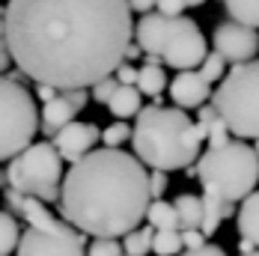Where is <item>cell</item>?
Wrapping results in <instances>:
<instances>
[{
	"label": "cell",
	"instance_id": "1",
	"mask_svg": "<svg viewBox=\"0 0 259 256\" xmlns=\"http://www.w3.org/2000/svg\"><path fill=\"white\" fill-rule=\"evenodd\" d=\"M3 15L12 63L60 93L116 75L134 36L128 0H9Z\"/></svg>",
	"mask_w": 259,
	"mask_h": 256
},
{
	"label": "cell",
	"instance_id": "2",
	"mask_svg": "<svg viewBox=\"0 0 259 256\" xmlns=\"http://www.w3.org/2000/svg\"><path fill=\"white\" fill-rule=\"evenodd\" d=\"M152 203L146 164L122 149H93L69 167L60 191L66 224L93 238H125Z\"/></svg>",
	"mask_w": 259,
	"mask_h": 256
},
{
	"label": "cell",
	"instance_id": "3",
	"mask_svg": "<svg viewBox=\"0 0 259 256\" xmlns=\"http://www.w3.org/2000/svg\"><path fill=\"white\" fill-rule=\"evenodd\" d=\"M203 143H206V131L176 104L173 107L149 104L134 119L131 146L149 170H161V173L188 170L191 164L200 161Z\"/></svg>",
	"mask_w": 259,
	"mask_h": 256
},
{
	"label": "cell",
	"instance_id": "4",
	"mask_svg": "<svg viewBox=\"0 0 259 256\" xmlns=\"http://www.w3.org/2000/svg\"><path fill=\"white\" fill-rule=\"evenodd\" d=\"M194 170L203 194L224 203H241L259 182V155L244 140H230L224 146H208Z\"/></svg>",
	"mask_w": 259,
	"mask_h": 256
},
{
	"label": "cell",
	"instance_id": "5",
	"mask_svg": "<svg viewBox=\"0 0 259 256\" xmlns=\"http://www.w3.org/2000/svg\"><path fill=\"white\" fill-rule=\"evenodd\" d=\"M214 110L238 140H259V60L233 66L211 93Z\"/></svg>",
	"mask_w": 259,
	"mask_h": 256
},
{
	"label": "cell",
	"instance_id": "6",
	"mask_svg": "<svg viewBox=\"0 0 259 256\" xmlns=\"http://www.w3.org/2000/svg\"><path fill=\"white\" fill-rule=\"evenodd\" d=\"M18 215L27 221L15 250L18 256H87V235L63 218H54L42 200L24 197Z\"/></svg>",
	"mask_w": 259,
	"mask_h": 256
},
{
	"label": "cell",
	"instance_id": "7",
	"mask_svg": "<svg viewBox=\"0 0 259 256\" xmlns=\"http://www.w3.org/2000/svg\"><path fill=\"white\" fill-rule=\"evenodd\" d=\"M63 158L57 146L42 140L30 143L21 155H15L6 167V185L24 197H36L42 203H60L63 191Z\"/></svg>",
	"mask_w": 259,
	"mask_h": 256
},
{
	"label": "cell",
	"instance_id": "8",
	"mask_svg": "<svg viewBox=\"0 0 259 256\" xmlns=\"http://www.w3.org/2000/svg\"><path fill=\"white\" fill-rule=\"evenodd\" d=\"M39 116L36 96L15 77L0 75V161H12L33 143Z\"/></svg>",
	"mask_w": 259,
	"mask_h": 256
},
{
	"label": "cell",
	"instance_id": "9",
	"mask_svg": "<svg viewBox=\"0 0 259 256\" xmlns=\"http://www.w3.org/2000/svg\"><path fill=\"white\" fill-rule=\"evenodd\" d=\"M208 54V42L203 36L200 24L194 18H170L167 30H164V45H161V63L170 66V69H197Z\"/></svg>",
	"mask_w": 259,
	"mask_h": 256
},
{
	"label": "cell",
	"instance_id": "10",
	"mask_svg": "<svg viewBox=\"0 0 259 256\" xmlns=\"http://www.w3.org/2000/svg\"><path fill=\"white\" fill-rule=\"evenodd\" d=\"M211 45L214 51L221 54L227 63H250L256 60L259 54V33L253 27H244L238 21H221L214 27V36H211Z\"/></svg>",
	"mask_w": 259,
	"mask_h": 256
},
{
	"label": "cell",
	"instance_id": "11",
	"mask_svg": "<svg viewBox=\"0 0 259 256\" xmlns=\"http://www.w3.org/2000/svg\"><path fill=\"white\" fill-rule=\"evenodd\" d=\"M99 140H102V131L93 125V122H78V119L54 134L57 152H60L63 161H69V164H78L83 155H90L96 149Z\"/></svg>",
	"mask_w": 259,
	"mask_h": 256
},
{
	"label": "cell",
	"instance_id": "12",
	"mask_svg": "<svg viewBox=\"0 0 259 256\" xmlns=\"http://www.w3.org/2000/svg\"><path fill=\"white\" fill-rule=\"evenodd\" d=\"M170 99L176 107L182 110H194V107H203L211 99V83L200 75L197 69H188V72H176V77L170 80Z\"/></svg>",
	"mask_w": 259,
	"mask_h": 256
},
{
	"label": "cell",
	"instance_id": "13",
	"mask_svg": "<svg viewBox=\"0 0 259 256\" xmlns=\"http://www.w3.org/2000/svg\"><path fill=\"white\" fill-rule=\"evenodd\" d=\"M167 21H170V18H164V15H158V12H146V15L137 21V27H134V39H137V45L143 48L146 60L161 63V45H164Z\"/></svg>",
	"mask_w": 259,
	"mask_h": 256
},
{
	"label": "cell",
	"instance_id": "14",
	"mask_svg": "<svg viewBox=\"0 0 259 256\" xmlns=\"http://www.w3.org/2000/svg\"><path fill=\"white\" fill-rule=\"evenodd\" d=\"M235 227H238V235L253 241L259 250V191H253L250 197H244L238 203V211H235Z\"/></svg>",
	"mask_w": 259,
	"mask_h": 256
},
{
	"label": "cell",
	"instance_id": "15",
	"mask_svg": "<svg viewBox=\"0 0 259 256\" xmlns=\"http://www.w3.org/2000/svg\"><path fill=\"white\" fill-rule=\"evenodd\" d=\"M75 116H78V110L69 104V99H66L63 93H60L54 102H48L42 107V122H45V131H48L51 137L60 128H66L69 122H75Z\"/></svg>",
	"mask_w": 259,
	"mask_h": 256
},
{
	"label": "cell",
	"instance_id": "16",
	"mask_svg": "<svg viewBox=\"0 0 259 256\" xmlns=\"http://www.w3.org/2000/svg\"><path fill=\"white\" fill-rule=\"evenodd\" d=\"M107 110H110L116 119H125V116H134V119H137V113L143 110V93H140L137 87H122V83H119V90H116L113 99L107 102Z\"/></svg>",
	"mask_w": 259,
	"mask_h": 256
},
{
	"label": "cell",
	"instance_id": "17",
	"mask_svg": "<svg viewBox=\"0 0 259 256\" xmlns=\"http://www.w3.org/2000/svg\"><path fill=\"white\" fill-rule=\"evenodd\" d=\"M238 208H235V203H224V200H218V197H208V194H203V235H214L218 232V227L230 218V215H235Z\"/></svg>",
	"mask_w": 259,
	"mask_h": 256
},
{
	"label": "cell",
	"instance_id": "18",
	"mask_svg": "<svg viewBox=\"0 0 259 256\" xmlns=\"http://www.w3.org/2000/svg\"><path fill=\"white\" fill-rule=\"evenodd\" d=\"M167 87H170V80L164 75V66L155 63V60H146V66H140V75H137V90L158 102Z\"/></svg>",
	"mask_w": 259,
	"mask_h": 256
},
{
	"label": "cell",
	"instance_id": "19",
	"mask_svg": "<svg viewBox=\"0 0 259 256\" xmlns=\"http://www.w3.org/2000/svg\"><path fill=\"white\" fill-rule=\"evenodd\" d=\"M173 205H176V215H179V230H200L203 227V197L179 194Z\"/></svg>",
	"mask_w": 259,
	"mask_h": 256
},
{
	"label": "cell",
	"instance_id": "20",
	"mask_svg": "<svg viewBox=\"0 0 259 256\" xmlns=\"http://www.w3.org/2000/svg\"><path fill=\"white\" fill-rule=\"evenodd\" d=\"M146 224L152 230H179V215H176V205L167 203V200H152L149 211H146Z\"/></svg>",
	"mask_w": 259,
	"mask_h": 256
},
{
	"label": "cell",
	"instance_id": "21",
	"mask_svg": "<svg viewBox=\"0 0 259 256\" xmlns=\"http://www.w3.org/2000/svg\"><path fill=\"white\" fill-rule=\"evenodd\" d=\"M224 9L230 21H238L244 27H259V0H224Z\"/></svg>",
	"mask_w": 259,
	"mask_h": 256
},
{
	"label": "cell",
	"instance_id": "22",
	"mask_svg": "<svg viewBox=\"0 0 259 256\" xmlns=\"http://www.w3.org/2000/svg\"><path fill=\"white\" fill-rule=\"evenodd\" d=\"M152 241H155V230L146 224V227H137L122 238V250L128 256H149L152 253Z\"/></svg>",
	"mask_w": 259,
	"mask_h": 256
},
{
	"label": "cell",
	"instance_id": "23",
	"mask_svg": "<svg viewBox=\"0 0 259 256\" xmlns=\"http://www.w3.org/2000/svg\"><path fill=\"white\" fill-rule=\"evenodd\" d=\"M21 241V227L15 221L12 211H0V256H9L12 250H18Z\"/></svg>",
	"mask_w": 259,
	"mask_h": 256
},
{
	"label": "cell",
	"instance_id": "24",
	"mask_svg": "<svg viewBox=\"0 0 259 256\" xmlns=\"http://www.w3.org/2000/svg\"><path fill=\"white\" fill-rule=\"evenodd\" d=\"M152 253L155 256H179V253H185L182 230H158L155 241H152Z\"/></svg>",
	"mask_w": 259,
	"mask_h": 256
},
{
	"label": "cell",
	"instance_id": "25",
	"mask_svg": "<svg viewBox=\"0 0 259 256\" xmlns=\"http://www.w3.org/2000/svg\"><path fill=\"white\" fill-rule=\"evenodd\" d=\"M131 134H134V128H128V122H122V119H116L113 125H107L102 131L104 149H122V146L131 140Z\"/></svg>",
	"mask_w": 259,
	"mask_h": 256
},
{
	"label": "cell",
	"instance_id": "26",
	"mask_svg": "<svg viewBox=\"0 0 259 256\" xmlns=\"http://www.w3.org/2000/svg\"><path fill=\"white\" fill-rule=\"evenodd\" d=\"M227 72H230V69H227V60H224L218 51H208L206 60L200 63V75L206 77L208 83H211V80H224Z\"/></svg>",
	"mask_w": 259,
	"mask_h": 256
},
{
	"label": "cell",
	"instance_id": "27",
	"mask_svg": "<svg viewBox=\"0 0 259 256\" xmlns=\"http://www.w3.org/2000/svg\"><path fill=\"white\" fill-rule=\"evenodd\" d=\"M233 140V134H230V125L224 122V116L218 113L211 122H208V128H206V143L208 146H224V143H230Z\"/></svg>",
	"mask_w": 259,
	"mask_h": 256
},
{
	"label": "cell",
	"instance_id": "28",
	"mask_svg": "<svg viewBox=\"0 0 259 256\" xmlns=\"http://www.w3.org/2000/svg\"><path fill=\"white\" fill-rule=\"evenodd\" d=\"M122 241L119 238H96L90 247H87V256H122Z\"/></svg>",
	"mask_w": 259,
	"mask_h": 256
},
{
	"label": "cell",
	"instance_id": "29",
	"mask_svg": "<svg viewBox=\"0 0 259 256\" xmlns=\"http://www.w3.org/2000/svg\"><path fill=\"white\" fill-rule=\"evenodd\" d=\"M116 90H119V80H116V75H110V77H104V80H99L96 87H90V99L99 104H107L113 99Z\"/></svg>",
	"mask_w": 259,
	"mask_h": 256
},
{
	"label": "cell",
	"instance_id": "30",
	"mask_svg": "<svg viewBox=\"0 0 259 256\" xmlns=\"http://www.w3.org/2000/svg\"><path fill=\"white\" fill-rule=\"evenodd\" d=\"M185 9H188L185 0H155V12L164 18H179Z\"/></svg>",
	"mask_w": 259,
	"mask_h": 256
},
{
	"label": "cell",
	"instance_id": "31",
	"mask_svg": "<svg viewBox=\"0 0 259 256\" xmlns=\"http://www.w3.org/2000/svg\"><path fill=\"white\" fill-rule=\"evenodd\" d=\"M182 244H185V250H200V247H206V235H203V230H182Z\"/></svg>",
	"mask_w": 259,
	"mask_h": 256
},
{
	"label": "cell",
	"instance_id": "32",
	"mask_svg": "<svg viewBox=\"0 0 259 256\" xmlns=\"http://www.w3.org/2000/svg\"><path fill=\"white\" fill-rule=\"evenodd\" d=\"M149 191H152V200H161L164 191H167V173L152 170V173H149Z\"/></svg>",
	"mask_w": 259,
	"mask_h": 256
},
{
	"label": "cell",
	"instance_id": "33",
	"mask_svg": "<svg viewBox=\"0 0 259 256\" xmlns=\"http://www.w3.org/2000/svg\"><path fill=\"white\" fill-rule=\"evenodd\" d=\"M137 75H140V69H134L131 63H122V66L116 69V80H119L122 87H137Z\"/></svg>",
	"mask_w": 259,
	"mask_h": 256
},
{
	"label": "cell",
	"instance_id": "34",
	"mask_svg": "<svg viewBox=\"0 0 259 256\" xmlns=\"http://www.w3.org/2000/svg\"><path fill=\"white\" fill-rule=\"evenodd\" d=\"M63 96L69 99V104H72V107H75L78 113L83 110V107H87V102H90V93H87V90H66Z\"/></svg>",
	"mask_w": 259,
	"mask_h": 256
},
{
	"label": "cell",
	"instance_id": "35",
	"mask_svg": "<svg viewBox=\"0 0 259 256\" xmlns=\"http://www.w3.org/2000/svg\"><path fill=\"white\" fill-rule=\"evenodd\" d=\"M33 96H36V99H42V102L48 104V102H54V99L60 96V90H57V87H48V83H36Z\"/></svg>",
	"mask_w": 259,
	"mask_h": 256
},
{
	"label": "cell",
	"instance_id": "36",
	"mask_svg": "<svg viewBox=\"0 0 259 256\" xmlns=\"http://www.w3.org/2000/svg\"><path fill=\"white\" fill-rule=\"evenodd\" d=\"M179 256H227L224 247H218V244H206V247H200V250H185Z\"/></svg>",
	"mask_w": 259,
	"mask_h": 256
},
{
	"label": "cell",
	"instance_id": "37",
	"mask_svg": "<svg viewBox=\"0 0 259 256\" xmlns=\"http://www.w3.org/2000/svg\"><path fill=\"white\" fill-rule=\"evenodd\" d=\"M128 6H131V12H152V6H155V0H128Z\"/></svg>",
	"mask_w": 259,
	"mask_h": 256
},
{
	"label": "cell",
	"instance_id": "38",
	"mask_svg": "<svg viewBox=\"0 0 259 256\" xmlns=\"http://www.w3.org/2000/svg\"><path fill=\"white\" fill-rule=\"evenodd\" d=\"M9 63H12V54L6 48V39H0V75L9 69Z\"/></svg>",
	"mask_w": 259,
	"mask_h": 256
},
{
	"label": "cell",
	"instance_id": "39",
	"mask_svg": "<svg viewBox=\"0 0 259 256\" xmlns=\"http://www.w3.org/2000/svg\"><path fill=\"white\" fill-rule=\"evenodd\" d=\"M140 54H143V48H140V45H137V42H131L128 48H125V63H131V60H137V57H140Z\"/></svg>",
	"mask_w": 259,
	"mask_h": 256
},
{
	"label": "cell",
	"instance_id": "40",
	"mask_svg": "<svg viewBox=\"0 0 259 256\" xmlns=\"http://www.w3.org/2000/svg\"><path fill=\"white\" fill-rule=\"evenodd\" d=\"M238 250H241V253H253V250H256V244H253V241H247V238H241V241H238Z\"/></svg>",
	"mask_w": 259,
	"mask_h": 256
},
{
	"label": "cell",
	"instance_id": "41",
	"mask_svg": "<svg viewBox=\"0 0 259 256\" xmlns=\"http://www.w3.org/2000/svg\"><path fill=\"white\" fill-rule=\"evenodd\" d=\"M0 39H6V15H0Z\"/></svg>",
	"mask_w": 259,
	"mask_h": 256
},
{
	"label": "cell",
	"instance_id": "42",
	"mask_svg": "<svg viewBox=\"0 0 259 256\" xmlns=\"http://www.w3.org/2000/svg\"><path fill=\"white\" fill-rule=\"evenodd\" d=\"M206 0H185V6H203Z\"/></svg>",
	"mask_w": 259,
	"mask_h": 256
},
{
	"label": "cell",
	"instance_id": "43",
	"mask_svg": "<svg viewBox=\"0 0 259 256\" xmlns=\"http://www.w3.org/2000/svg\"><path fill=\"white\" fill-rule=\"evenodd\" d=\"M241 256H259V250H253V253H241Z\"/></svg>",
	"mask_w": 259,
	"mask_h": 256
},
{
	"label": "cell",
	"instance_id": "44",
	"mask_svg": "<svg viewBox=\"0 0 259 256\" xmlns=\"http://www.w3.org/2000/svg\"><path fill=\"white\" fill-rule=\"evenodd\" d=\"M253 149H256V155H259V140H256V146H253Z\"/></svg>",
	"mask_w": 259,
	"mask_h": 256
},
{
	"label": "cell",
	"instance_id": "45",
	"mask_svg": "<svg viewBox=\"0 0 259 256\" xmlns=\"http://www.w3.org/2000/svg\"><path fill=\"white\" fill-rule=\"evenodd\" d=\"M122 256H128V253H122Z\"/></svg>",
	"mask_w": 259,
	"mask_h": 256
},
{
	"label": "cell",
	"instance_id": "46",
	"mask_svg": "<svg viewBox=\"0 0 259 256\" xmlns=\"http://www.w3.org/2000/svg\"><path fill=\"white\" fill-rule=\"evenodd\" d=\"M221 3H224V0H221Z\"/></svg>",
	"mask_w": 259,
	"mask_h": 256
}]
</instances>
